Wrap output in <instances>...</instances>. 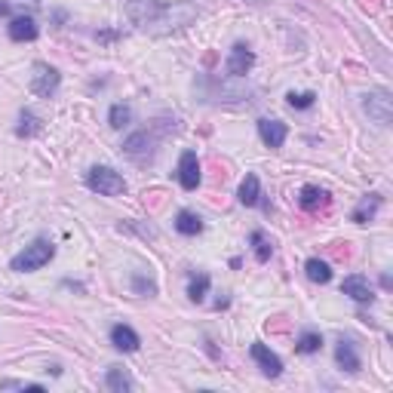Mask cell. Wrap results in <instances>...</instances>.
Wrapping results in <instances>:
<instances>
[{
	"mask_svg": "<svg viewBox=\"0 0 393 393\" xmlns=\"http://www.w3.org/2000/svg\"><path fill=\"white\" fill-rule=\"evenodd\" d=\"M56 258V246L49 240H34L31 246H25L19 252V255H13V262H10V271H16V273H34V271H40V268H47L49 262Z\"/></svg>",
	"mask_w": 393,
	"mask_h": 393,
	"instance_id": "6da1fadb",
	"label": "cell"
},
{
	"mask_svg": "<svg viewBox=\"0 0 393 393\" xmlns=\"http://www.w3.org/2000/svg\"><path fill=\"white\" fill-rule=\"evenodd\" d=\"M86 188L93 191V194H99V197H120L126 194V179L117 169H111V166H93L90 173H86Z\"/></svg>",
	"mask_w": 393,
	"mask_h": 393,
	"instance_id": "7a4b0ae2",
	"label": "cell"
},
{
	"mask_svg": "<svg viewBox=\"0 0 393 393\" xmlns=\"http://www.w3.org/2000/svg\"><path fill=\"white\" fill-rule=\"evenodd\" d=\"M58 83H62V74H58L53 65L34 62V68H31V93L34 95H40V99H53Z\"/></svg>",
	"mask_w": 393,
	"mask_h": 393,
	"instance_id": "3957f363",
	"label": "cell"
},
{
	"mask_svg": "<svg viewBox=\"0 0 393 393\" xmlns=\"http://www.w3.org/2000/svg\"><path fill=\"white\" fill-rule=\"evenodd\" d=\"M166 13H169V10H166L163 3H157V0H132V3H129V19L136 22L138 28L160 25Z\"/></svg>",
	"mask_w": 393,
	"mask_h": 393,
	"instance_id": "277c9868",
	"label": "cell"
},
{
	"mask_svg": "<svg viewBox=\"0 0 393 393\" xmlns=\"http://www.w3.org/2000/svg\"><path fill=\"white\" fill-rule=\"evenodd\" d=\"M362 111L378 123V126H390L393 120V99L384 90H375L362 99Z\"/></svg>",
	"mask_w": 393,
	"mask_h": 393,
	"instance_id": "5b68a950",
	"label": "cell"
},
{
	"mask_svg": "<svg viewBox=\"0 0 393 393\" xmlns=\"http://www.w3.org/2000/svg\"><path fill=\"white\" fill-rule=\"evenodd\" d=\"M123 154H126V157H129L132 163L145 166V163L154 160V138L147 136V132H132V136L123 142Z\"/></svg>",
	"mask_w": 393,
	"mask_h": 393,
	"instance_id": "8992f818",
	"label": "cell"
},
{
	"mask_svg": "<svg viewBox=\"0 0 393 393\" xmlns=\"http://www.w3.org/2000/svg\"><path fill=\"white\" fill-rule=\"evenodd\" d=\"M255 65V53L246 47V43H234L231 53H227V62H225V71L227 77H246Z\"/></svg>",
	"mask_w": 393,
	"mask_h": 393,
	"instance_id": "52a82bcc",
	"label": "cell"
},
{
	"mask_svg": "<svg viewBox=\"0 0 393 393\" xmlns=\"http://www.w3.org/2000/svg\"><path fill=\"white\" fill-rule=\"evenodd\" d=\"M249 353H252V360H255V366L262 369V375H264V378H280V375H283V360H280L268 344L255 341V344L249 347Z\"/></svg>",
	"mask_w": 393,
	"mask_h": 393,
	"instance_id": "ba28073f",
	"label": "cell"
},
{
	"mask_svg": "<svg viewBox=\"0 0 393 393\" xmlns=\"http://www.w3.org/2000/svg\"><path fill=\"white\" fill-rule=\"evenodd\" d=\"M179 184L184 191H197L200 188V182H203V175H200V157H197V151H184L182 157H179Z\"/></svg>",
	"mask_w": 393,
	"mask_h": 393,
	"instance_id": "9c48e42d",
	"label": "cell"
},
{
	"mask_svg": "<svg viewBox=\"0 0 393 393\" xmlns=\"http://www.w3.org/2000/svg\"><path fill=\"white\" fill-rule=\"evenodd\" d=\"M335 362L341 372L347 375H357L362 369V360H360V351H357V341L353 338H341L338 347H335Z\"/></svg>",
	"mask_w": 393,
	"mask_h": 393,
	"instance_id": "30bf717a",
	"label": "cell"
},
{
	"mask_svg": "<svg viewBox=\"0 0 393 393\" xmlns=\"http://www.w3.org/2000/svg\"><path fill=\"white\" fill-rule=\"evenodd\" d=\"M341 292H344L347 298H353L357 304H375V289L369 286V280L360 277V273H353V277H344V283H341Z\"/></svg>",
	"mask_w": 393,
	"mask_h": 393,
	"instance_id": "8fae6325",
	"label": "cell"
},
{
	"mask_svg": "<svg viewBox=\"0 0 393 393\" xmlns=\"http://www.w3.org/2000/svg\"><path fill=\"white\" fill-rule=\"evenodd\" d=\"M258 136L268 147H283L289 138V126L283 120H271V117H262L258 120Z\"/></svg>",
	"mask_w": 393,
	"mask_h": 393,
	"instance_id": "7c38bea8",
	"label": "cell"
},
{
	"mask_svg": "<svg viewBox=\"0 0 393 393\" xmlns=\"http://www.w3.org/2000/svg\"><path fill=\"white\" fill-rule=\"evenodd\" d=\"M332 203V194L326 188H316V184H304L298 191V206L304 212H320Z\"/></svg>",
	"mask_w": 393,
	"mask_h": 393,
	"instance_id": "4fadbf2b",
	"label": "cell"
},
{
	"mask_svg": "<svg viewBox=\"0 0 393 393\" xmlns=\"http://www.w3.org/2000/svg\"><path fill=\"white\" fill-rule=\"evenodd\" d=\"M6 34H10V40H16V43H31V40H37L40 28H37V22L31 16H16L10 25H6Z\"/></svg>",
	"mask_w": 393,
	"mask_h": 393,
	"instance_id": "5bb4252c",
	"label": "cell"
},
{
	"mask_svg": "<svg viewBox=\"0 0 393 393\" xmlns=\"http://www.w3.org/2000/svg\"><path fill=\"white\" fill-rule=\"evenodd\" d=\"M111 344H114L117 351H123V353H136L138 344H142V338H138V332L132 329V326L117 323L114 329H111Z\"/></svg>",
	"mask_w": 393,
	"mask_h": 393,
	"instance_id": "9a60e30c",
	"label": "cell"
},
{
	"mask_svg": "<svg viewBox=\"0 0 393 393\" xmlns=\"http://www.w3.org/2000/svg\"><path fill=\"white\" fill-rule=\"evenodd\" d=\"M236 200H240V206H246V209L262 203V182H258L255 173H249L246 179L240 182V188H236Z\"/></svg>",
	"mask_w": 393,
	"mask_h": 393,
	"instance_id": "2e32d148",
	"label": "cell"
},
{
	"mask_svg": "<svg viewBox=\"0 0 393 393\" xmlns=\"http://www.w3.org/2000/svg\"><path fill=\"white\" fill-rule=\"evenodd\" d=\"M381 203H384L381 194H366V197H362L360 203H357V209H353L351 221H357V225H366V221H372L375 212L381 209Z\"/></svg>",
	"mask_w": 393,
	"mask_h": 393,
	"instance_id": "e0dca14e",
	"label": "cell"
},
{
	"mask_svg": "<svg viewBox=\"0 0 393 393\" xmlns=\"http://www.w3.org/2000/svg\"><path fill=\"white\" fill-rule=\"evenodd\" d=\"M203 218H200L197 212H191V209H182L179 215H175V231H179L182 236H197V234H203Z\"/></svg>",
	"mask_w": 393,
	"mask_h": 393,
	"instance_id": "ac0fdd59",
	"label": "cell"
},
{
	"mask_svg": "<svg viewBox=\"0 0 393 393\" xmlns=\"http://www.w3.org/2000/svg\"><path fill=\"white\" fill-rule=\"evenodd\" d=\"M105 384H108V390H114V393H126V390L136 387L132 375L126 372L123 366H111V369H108V375H105Z\"/></svg>",
	"mask_w": 393,
	"mask_h": 393,
	"instance_id": "d6986e66",
	"label": "cell"
},
{
	"mask_svg": "<svg viewBox=\"0 0 393 393\" xmlns=\"http://www.w3.org/2000/svg\"><path fill=\"white\" fill-rule=\"evenodd\" d=\"M304 273H307L310 283H320V286L332 283V268L323 258H307V262H304Z\"/></svg>",
	"mask_w": 393,
	"mask_h": 393,
	"instance_id": "ffe728a7",
	"label": "cell"
},
{
	"mask_svg": "<svg viewBox=\"0 0 393 393\" xmlns=\"http://www.w3.org/2000/svg\"><path fill=\"white\" fill-rule=\"evenodd\" d=\"M209 286H212V280H209V273H191V280H188V298L194 301V304H203L206 301V295H209Z\"/></svg>",
	"mask_w": 393,
	"mask_h": 393,
	"instance_id": "44dd1931",
	"label": "cell"
},
{
	"mask_svg": "<svg viewBox=\"0 0 393 393\" xmlns=\"http://www.w3.org/2000/svg\"><path fill=\"white\" fill-rule=\"evenodd\" d=\"M43 132V120L34 114V111H22L19 114V126H16V136L19 138H34Z\"/></svg>",
	"mask_w": 393,
	"mask_h": 393,
	"instance_id": "7402d4cb",
	"label": "cell"
},
{
	"mask_svg": "<svg viewBox=\"0 0 393 393\" xmlns=\"http://www.w3.org/2000/svg\"><path fill=\"white\" fill-rule=\"evenodd\" d=\"M249 243H252V252H255V258H258V262H271V255H273V243H271V236L268 234H264V231H258V227H255V231H252L249 234Z\"/></svg>",
	"mask_w": 393,
	"mask_h": 393,
	"instance_id": "603a6c76",
	"label": "cell"
},
{
	"mask_svg": "<svg viewBox=\"0 0 393 393\" xmlns=\"http://www.w3.org/2000/svg\"><path fill=\"white\" fill-rule=\"evenodd\" d=\"M323 351V335L320 332H301L298 341H295V353H304V357H310V353H320Z\"/></svg>",
	"mask_w": 393,
	"mask_h": 393,
	"instance_id": "cb8c5ba5",
	"label": "cell"
},
{
	"mask_svg": "<svg viewBox=\"0 0 393 393\" xmlns=\"http://www.w3.org/2000/svg\"><path fill=\"white\" fill-rule=\"evenodd\" d=\"M108 123H111V129H126V126L132 123V108L126 105V102H117V105H111Z\"/></svg>",
	"mask_w": 393,
	"mask_h": 393,
	"instance_id": "d4e9b609",
	"label": "cell"
},
{
	"mask_svg": "<svg viewBox=\"0 0 393 393\" xmlns=\"http://www.w3.org/2000/svg\"><path fill=\"white\" fill-rule=\"evenodd\" d=\"M286 102H289V108H295V111H307L316 105V93H289Z\"/></svg>",
	"mask_w": 393,
	"mask_h": 393,
	"instance_id": "484cf974",
	"label": "cell"
},
{
	"mask_svg": "<svg viewBox=\"0 0 393 393\" xmlns=\"http://www.w3.org/2000/svg\"><path fill=\"white\" fill-rule=\"evenodd\" d=\"M132 292L154 298V295H157V283H154L151 277H142V273H136V277H132Z\"/></svg>",
	"mask_w": 393,
	"mask_h": 393,
	"instance_id": "4316f807",
	"label": "cell"
},
{
	"mask_svg": "<svg viewBox=\"0 0 393 393\" xmlns=\"http://www.w3.org/2000/svg\"><path fill=\"white\" fill-rule=\"evenodd\" d=\"M0 390H43V384H34V381H16V378H6V381H0Z\"/></svg>",
	"mask_w": 393,
	"mask_h": 393,
	"instance_id": "83f0119b",
	"label": "cell"
},
{
	"mask_svg": "<svg viewBox=\"0 0 393 393\" xmlns=\"http://www.w3.org/2000/svg\"><path fill=\"white\" fill-rule=\"evenodd\" d=\"M10 13V3H0V16H6Z\"/></svg>",
	"mask_w": 393,
	"mask_h": 393,
	"instance_id": "f1b7e54d",
	"label": "cell"
},
{
	"mask_svg": "<svg viewBox=\"0 0 393 393\" xmlns=\"http://www.w3.org/2000/svg\"><path fill=\"white\" fill-rule=\"evenodd\" d=\"M16 3H25V0H16ZM31 6H40V0H28Z\"/></svg>",
	"mask_w": 393,
	"mask_h": 393,
	"instance_id": "f546056e",
	"label": "cell"
},
{
	"mask_svg": "<svg viewBox=\"0 0 393 393\" xmlns=\"http://www.w3.org/2000/svg\"><path fill=\"white\" fill-rule=\"evenodd\" d=\"M255 3H262V0H255Z\"/></svg>",
	"mask_w": 393,
	"mask_h": 393,
	"instance_id": "4dcf8cb0",
	"label": "cell"
}]
</instances>
